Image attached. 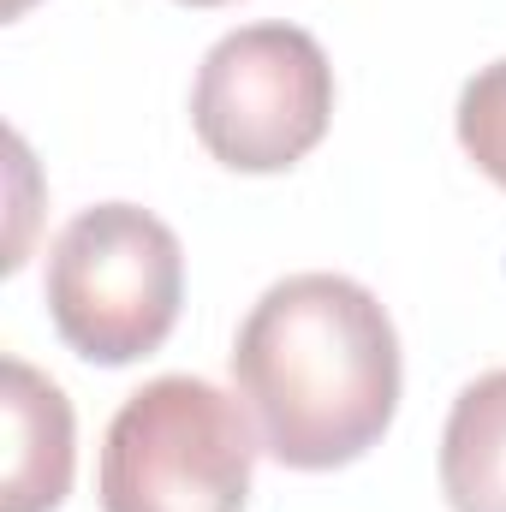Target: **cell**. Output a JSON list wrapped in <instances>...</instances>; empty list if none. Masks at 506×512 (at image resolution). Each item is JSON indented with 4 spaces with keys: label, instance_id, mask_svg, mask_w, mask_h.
Listing matches in <instances>:
<instances>
[{
    "label": "cell",
    "instance_id": "5",
    "mask_svg": "<svg viewBox=\"0 0 506 512\" xmlns=\"http://www.w3.org/2000/svg\"><path fill=\"white\" fill-rule=\"evenodd\" d=\"M6 483L0 512H54L72 495V405L66 393L30 370L24 358H6Z\"/></svg>",
    "mask_w": 506,
    "mask_h": 512
},
{
    "label": "cell",
    "instance_id": "8",
    "mask_svg": "<svg viewBox=\"0 0 506 512\" xmlns=\"http://www.w3.org/2000/svg\"><path fill=\"white\" fill-rule=\"evenodd\" d=\"M24 6H30V0H0V12H6V18H24Z\"/></svg>",
    "mask_w": 506,
    "mask_h": 512
},
{
    "label": "cell",
    "instance_id": "3",
    "mask_svg": "<svg viewBox=\"0 0 506 512\" xmlns=\"http://www.w3.org/2000/svg\"><path fill=\"white\" fill-rule=\"evenodd\" d=\"M256 429L239 399L203 376H155L108 423L102 512H245Z\"/></svg>",
    "mask_w": 506,
    "mask_h": 512
},
{
    "label": "cell",
    "instance_id": "2",
    "mask_svg": "<svg viewBox=\"0 0 506 512\" xmlns=\"http://www.w3.org/2000/svg\"><path fill=\"white\" fill-rule=\"evenodd\" d=\"M54 334L102 370L149 358L185 304V251L137 203H96L66 221L42 280Z\"/></svg>",
    "mask_w": 506,
    "mask_h": 512
},
{
    "label": "cell",
    "instance_id": "1",
    "mask_svg": "<svg viewBox=\"0 0 506 512\" xmlns=\"http://www.w3.org/2000/svg\"><path fill=\"white\" fill-rule=\"evenodd\" d=\"M233 382L262 453L286 471H334L364 459L399 411V334L370 286L322 268L286 274L233 340Z\"/></svg>",
    "mask_w": 506,
    "mask_h": 512
},
{
    "label": "cell",
    "instance_id": "4",
    "mask_svg": "<svg viewBox=\"0 0 506 512\" xmlns=\"http://www.w3.org/2000/svg\"><path fill=\"white\" fill-rule=\"evenodd\" d=\"M334 120V66L298 24H245L221 36L191 84L197 143L233 173L298 167Z\"/></svg>",
    "mask_w": 506,
    "mask_h": 512
},
{
    "label": "cell",
    "instance_id": "6",
    "mask_svg": "<svg viewBox=\"0 0 506 512\" xmlns=\"http://www.w3.org/2000/svg\"><path fill=\"white\" fill-rule=\"evenodd\" d=\"M441 495L453 512H506V370H489L447 411Z\"/></svg>",
    "mask_w": 506,
    "mask_h": 512
},
{
    "label": "cell",
    "instance_id": "7",
    "mask_svg": "<svg viewBox=\"0 0 506 512\" xmlns=\"http://www.w3.org/2000/svg\"><path fill=\"white\" fill-rule=\"evenodd\" d=\"M459 143H465V155L506 191V60L483 66L459 90Z\"/></svg>",
    "mask_w": 506,
    "mask_h": 512
},
{
    "label": "cell",
    "instance_id": "9",
    "mask_svg": "<svg viewBox=\"0 0 506 512\" xmlns=\"http://www.w3.org/2000/svg\"><path fill=\"white\" fill-rule=\"evenodd\" d=\"M185 6H227V0H185Z\"/></svg>",
    "mask_w": 506,
    "mask_h": 512
}]
</instances>
